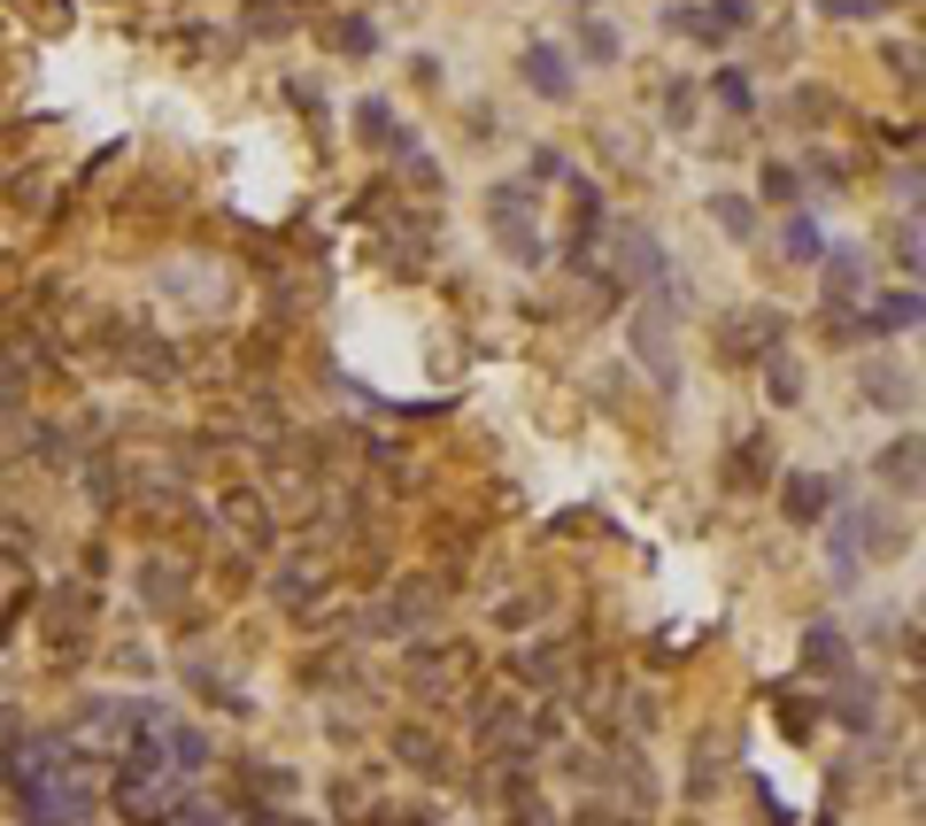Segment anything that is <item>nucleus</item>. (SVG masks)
<instances>
[{"label": "nucleus", "mask_w": 926, "mask_h": 826, "mask_svg": "<svg viewBox=\"0 0 926 826\" xmlns=\"http://www.w3.org/2000/svg\"><path fill=\"white\" fill-rule=\"evenodd\" d=\"M525 78H533V93H548V101L572 93V62H564L556 47H533V54H525Z\"/></svg>", "instance_id": "1"}, {"label": "nucleus", "mask_w": 926, "mask_h": 826, "mask_svg": "<svg viewBox=\"0 0 926 826\" xmlns=\"http://www.w3.org/2000/svg\"><path fill=\"white\" fill-rule=\"evenodd\" d=\"M718 101H726V109H749V78L726 70V78H718Z\"/></svg>", "instance_id": "2"}, {"label": "nucleus", "mask_w": 926, "mask_h": 826, "mask_svg": "<svg viewBox=\"0 0 926 826\" xmlns=\"http://www.w3.org/2000/svg\"><path fill=\"white\" fill-rule=\"evenodd\" d=\"M587 54H595V62H611V54H617V39L603 31V23H587Z\"/></svg>", "instance_id": "3"}, {"label": "nucleus", "mask_w": 926, "mask_h": 826, "mask_svg": "<svg viewBox=\"0 0 926 826\" xmlns=\"http://www.w3.org/2000/svg\"><path fill=\"white\" fill-rule=\"evenodd\" d=\"M718 16H726V23H718V31H734V23H742V16H749V0H718Z\"/></svg>", "instance_id": "4"}]
</instances>
